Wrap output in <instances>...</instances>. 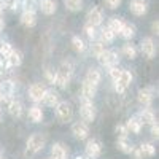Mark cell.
Instances as JSON below:
<instances>
[{"label": "cell", "instance_id": "cell-1", "mask_svg": "<svg viewBox=\"0 0 159 159\" xmlns=\"http://www.w3.org/2000/svg\"><path fill=\"white\" fill-rule=\"evenodd\" d=\"M45 143H46L45 135H42V134H34V135H30L29 140H27V147H25V151H24L25 157L35 156L40 150H43Z\"/></svg>", "mask_w": 159, "mask_h": 159}, {"label": "cell", "instance_id": "cell-2", "mask_svg": "<svg viewBox=\"0 0 159 159\" xmlns=\"http://www.w3.org/2000/svg\"><path fill=\"white\" fill-rule=\"evenodd\" d=\"M72 64L70 62H64L61 65V69L56 72V78H54V83L59 86V88H67L69 81H70V76H72Z\"/></svg>", "mask_w": 159, "mask_h": 159}, {"label": "cell", "instance_id": "cell-3", "mask_svg": "<svg viewBox=\"0 0 159 159\" xmlns=\"http://www.w3.org/2000/svg\"><path fill=\"white\" fill-rule=\"evenodd\" d=\"M80 115H81V118H83L84 123H92V121L96 119V108H94V103H92V99L81 97Z\"/></svg>", "mask_w": 159, "mask_h": 159}, {"label": "cell", "instance_id": "cell-4", "mask_svg": "<svg viewBox=\"0 0 159 159\" xmlns=\"http://www.w3.org/2000/svg\"><path fill=\"white\" fill-rule=\"evenodd\" d=\"M56 116L61 123H69L72 121L73 118V110H72V105L69 102H59L56 105Z\"/></svg>", "mask_w": 159, "mask_h": 159}, {"label": "cell", "instance_id": "cell-5", "mask_svg": "<svg viewBox=\"0 0 159 159\" xmlns=\"http://www.w3.org/2000/svg\"><path fill=\"white\" fill-rule=\"evenodd\" d=\"M97 61L100 62L102 67H115L118 64V56L115 51H110V49H103L100 54L97 56Z\"/></svg>", "mask_w": 159, "mask_h": 159}, {"label": "cell", "instance_id": "cell-6", "mask_svg": "<svg viewBox=\"0 0 159 159\" xmlns=\"http://www.w3.org/2000/svg\"><path fill=\"white\" fill-rule=\"evenodd\" d=\"M21 24L27 29H32L37 25V13L34 8H29V7H24V11L21 15Z\"/></svg>", "mask_w": 159, "mask_h": 159}, {"label": "cell", "instance_id": "cell-7", "mask_svg": "<svg viewBox=\"0 0 159 159\" xmlns=\"http://www.w3.org/2000/svg\"><path fill=\"white\" fill-rule=\"evenodd\" d=\"M132 81V75L129 70H121V75H119V78L115 81V89L116 92H119V94H123V92L127 89V86L130 84Z\"/></svg>", "mask_w": 159, "mask_h": 159}, {"label": "cell", "instance_id": "cell-8", "mask_svg": "<svg viewBox=\"0 0 159 159\" xmlns=\"http://www.w3.org/2000/svg\"><path fill=\"white\" fill-rule=\"evenodd\" d=\"M86 19H88V24H92V25H96V27H99V25L102 24V21H103V11H102V8L100 7H92L88 11Z\"/></svg>", "mask_w": 159, "mask_h": 159}, {"label": "cell", "instance_id": "cell-9", "mask_svg": "<svg viewBox=\"0 0 159 159\" xmlns=\"http://www.w3.org/2000/svg\"><path fill=\"white\" fill-rule=\"evenodd\" d=\"M86 154L91 159H97L102 154V143L97 139H91L86 143Z\"/></svg>", "mask_w": 159, "mask_h": 159}, {"label": "cell", "instance_id": "cell-10", "mask_svg": "<svg viewBox=\"0 0 159 159\" xmlns=\"http://www.w3.org/2000/svg\"><path fill=\"white\" fill-rule=\"evenodd\" d=\"M129 10H130L132 15H135V16H143L145 13L148 11V3L145 2V0H130Z\"/></svg>", "mask_w": 159, "mask_h": 159}, {"label": "cell", "instance_id": "cell-11", "mask_svg": "<svg viewBox=\"0 0 159 159\" xmlns=\"http://www.w3.org/2000/svg\"><path fill=\"white\" fill-rule=\"evenodd\" d=\"M72 132H73V135H75L76 139H80V140L88 139V135H89L88 123H84V121H78V123H75V124L72 126Z\"/></svg>", "mask_w": 159, "mask_h": 159}, {"label": "cell", "instance_id": "cell-12", "mask_svg": "<svg viewBox=\"0 0 159 159\" xmlns=\"http://www.w3.org/2000/svg\"><path fill=\"white\" fill-rule=\"evenodd\" d=\"M140 48H142V52L145 56H147L148 59H153L154 54H156V46H154V42H153V38L147 37V38H143L142 42H140Z\"/></svg>", "mask_w": 159, "mask_h": 159}, {"label": "cell", "instance_id": "cell-13", "mask_svg": "<svg viewBox=\"0 0 159 159\" xmlns=\"http://www.w3.org/2000/svg\"><path fill=\"white\" fill-rule=\"evenodd\" d=\"M45 91H46V88H45L42 83H35V84H32V86L29 88V97H30L35 103H38V102H42Z\"/></svg>", "mask_w": 159, "mask_h": 159}, {"label": "cell", "instance_id": "cell-14", "mask_svg": "<svg viewBox=\"0 0 159 159\" xmlns=\"http://www.w3.org/2000/svg\"><path fill=\"white\" fill-rule=\"evenodd\" d=\"M154 97V89L153 88H145L139 91V103L143 107H150Z\"/></svg>", "mask_w": 159, "mask_h": 159}, {"label": "cell", "instance_id": "cell-15", "mask_svg": "<svg viewBox=\"0 0 159 159\" xmlns=\"http://www.w3.org/2000/svg\"><path fill=\"white\" fill-rule=\"evenodd\" d=\"M21 64H22V54H21V51L11 49L10 56L5 57V67L7 69H10V67H19Z\"/></svg>", "mask_w": 159, "mask_h": 159}, {"label": "cell", "instance_id": "cell-16", "mask_svg": "<svg viewBox=\"0 0 159 159\" xmlns=\"http://www.w3.org/2000/svg\"><path fill=\"white\" fill-rule=\"evenodd\" d=\"M38 8H40V11H42L43 15L51 16V15H54L56 10H57V2L56 0H40Z\"/></svg>", "mask_w": 159, "mask_h": 159}, {"label": "cell", "instance_id": "cell-17", "mask_svg": "<svg viewBox=\"0 0 159 159\" xmlns=\"http://www.w3.org/2000/svg\"><path fill=\"white\" fill-rule=\"evenodd\" d=\"M13 92H15V83H13L11 80H5V81L0 83V96H2L3 102L11 99Z\"/></svg>", "mask_w": 159, "mask_h": 159}, {"label": "cell", "instance_id": "cell-18", "mask_svg": "<svg viewBox=\"0 0 159 159\" xmlns=\"http://www.w3.org/2000/svg\"><path fill=\"white\" fill-rule=\"evenodd\" d=\"M42 102L45 105H48V107H56V105L59 103V94H57L54 89H46L45 94H43Z\"/></svg>", "mask_w": 159, "mask_h": 159}, {"label": "cell", "instance_id": "cell-19", "mask_svg": "<svg viewBox=\"0 0 159 159\" xmlns=\"http://www.w3.org/2000/svg\"><path fill=\"white\" fill-rule=\"evenodd\" d=\"M96 92H97V86L96 84H92L89 81H83L81 84V97H86V99H92L96 96Z\"/></svg>", "mask_w": 159, "mask_h": 159}, {"label": "cell", "instance_id": "cell-20", "mask_svg": "<svg viewBox=\"0 0 159 159\" xmlns=\"http://www.w3.org/2000/svg\"><path fill=\"white\" fill-rule=\"evenodd\" d=\"M51 156L52 159H67V150L62 143H54L51 148Z\"/></svg>", "mask_w": 159, "mask_h": 159}, {"label": "cell", "instance_id": "cell-21", "mask_svg": "<svg viewBox=\"0 0 159 159\" xmlns=\"http://www.w3.org/2000/svg\"><path fill=\"white\" fill-rule=\"evenodd\" d=\"M8 113L13 118H19L22 115V103L19 100H10L8 102Z\"/></svg>", "mask_w": 159, "mask_h": 159}, {"label": "cell", "instance_id": "cell-22", "mask_svg": "<svg viewBox=\"0 0 159 159\" xmlns=\"http://www.w3.org/2000/svg\"><path fill=\"white\" fill-rule=\"evenodd\" d=\"M118 35L123 37L124 40H130L132 37L135 35V27L132 24H129V22H123V27H121V30H119Z\"/></svg>", "mask_w": 159, "mask_h": 159}, {"label": "cell", "instance_id": "cell-23", "mask_svg": "<svg viewBox=\"0 0 159 159\" xmlns=\"http://www.w3.org/2000/svg\"><path fill=\"white\" fill-rule=\"evenodd\" d=\"M142 121L139 119V116H132L129 121H127V124H126V127H127V130L129 132H134V134H139V132L142 130Z\"/></svg>", "mask_w": 159, "mask_h": 159}, {"label": "cell", "instance_id": "cell-24", "mask_svg": "<svg viewBox=\"0 0 159 159\" xmlns=\"http://www.w3.org/2000/svg\"><path fill=\"white\" fill-rule=\"evenodd\" d=\"M137 116H139V119L142 121V124H153L156 121L154 113L151 110H148V108H145L143 111H140V115H137Z\"/></svg>", "mask_w": 159, "mask_h": 159}, {"label": "cell", "instance_id": "cell-25", "mask_svg": "<svg viewBox=\"0 0 159 159\" xmlns=\"http://www.w3.org/2000/svg\"><path fill=\"white\" fill-rule=\"evenodd\" d=\"M116 147H118V150H119V151L124 153V154H129V153H130V150H132V145H130V142H129V139H127V137H118Z\"/></svg>", "mask_w": 159, "mask_h": 159}, {"label": "cell", "instance_id": "cell-26", "mask_svg": "<svg viewBox=\"0 0 159 159\" xmlns=\"http://www.w3.org/2000/svg\"><path fill=\"white\" fill-rule=\"evenodd\" d=\"M100 80H102V75H100V72H99L97 69H89V70H88V73H86V81L99 86Z\"/></svg>", "mask_w": 159, "mask_h": 159}, {"label": "cell", "instance_id": "cell-27", "mask_svg": "<svg viewBox=\"0 0 159 159\" xmlns=\"http://www.w3.org/2000/svg\"><path fill=\"white\" fill-rule=\"evenodd\" d=\"M29 118L32 119L34 123H42V121H43V111H42V108H40L38 105H34V107H30V110H29Z\"/></svg>", "mask_w": 159, "mask_h": 159}, {"label": "cell", "instance_id": "cell-28", "mask_svg": "<svg viewBox=\"0 0 159 159\" xmlns=\"http://www.w3.org/2000/svg\"><path fill=\"white\" fill-rule=\"evenodd\" d=\"M107 27H108L115 35H118L119 30H121V27H123V19H119V18H116V16H115V18H110Z\"/></svg>", "mask_w": 159, "mask_h": 159}, {"label": "cell", "instance_id": "cell-29", "mask_svg": "<svg viewBox=\"0 0 159 159\" xmlns=\"http://www.w3.org/2000/svg\"><path fill=\"white\" fill-rule=\"evenodd\" d=\"M115 37H116V35H115L108 27H103V29L100 30V42H103V43H113Z\"/></svg>", "mask_w": 159, "mask_h": 159}, {"label": "cell", "instance_id": "cell-30", "mask_svg": "<svg viewBox=\"0 0 159 159\" xmlns=\"http://www.w3.org/2000/svg\"><path fill=\"white\" fill-rule=\"evenodd\" d=\"M65 8L70 11H80L83 8V0H64Z\"/></svg>", "mask_w": 159, "mask_h": 159}, {"label": "cell", "instance_id": "cell-31", "mask_svg": "<svg viewBox=\"0 0 159 159\" xmlns=\"http://www.w3.org/2000/svg\"><path fill=\"white\" fill-rule=\"evenodd\" d=\"M123 52H124V56L129 57V59H135L137 57V49L134 45H130V43H126L123 46Z\"/></svg>", "mask_w": 159, "mask_h": 159}, {"label": "cell", "instance_id": "cell-32", "mask_svg": "<svg viewBox=\"0 0 159 159\" xmlns=\"http://www.w3.org/2000/svg\"><path fill=\"white\" fill-rule=\"evenodd\" d=\"M72 45H73V49H75L76 52H83V51L86 49L84 42H83L80 37H73V38H72Z\"/></svg>", "mask_w": 159, "mask_h": 159}, {"label": "cell", "instance_id": "cell-33", "mask_svg": "<svg viewBox=\"0 0 159 159\" xmlns=\"http://www.w3.org/2000/svg\"><path fill=\"white\" fill-rule=\"evenodd\" d=\"M140 150H142L143 156H150V157H153V156L156 154V148L153 147L151 143H143L142 147H140Z\"/></svg>", "mask_w": 159, "mask_h": 159}, {"label": "cell", "instance_id": "cell-34", "mask_svg": "<svg viewBox=\"0 0 159 159\" xmlns=\"http://www.w3.org/2000/svg\"><path fill=\"white\" fill-rule=\"evenodd\" d=\"M105 49V46H103V42H94L91 45V52L94 54V57H97L100 52Z\"/></svg>", "mask_w": 159, "mask_h": 159}, {"label": "cell", "instance_id": "cell-35", "mask_svg": "<svg viewBox=\"0 0 159 159\" xmlns=\"http://www.w3.org/2000/svg\"><path fill=\"white\" fill-rule=\"evenodd\" d=\"M84 32H86V35H88L91 40H94L96 35H97V27H96V25H92V24H88V22H86V25H84Z\"/></svg>", "mask_w": 159, "mask_h": 159}, {"label": "cell", "instance_id": "cell-36", "mask_svg": "<svg viewBox=\"0 0 159 159\" xmlns=\"http://www.w3.org/2000/svg\"><path fill=\"white\" fill-rule=\"evenodd\" d=\"M11 49H13V46H11L10 43H7V42L0 43V56H2V57H8L10 52H11Z\"/></svg>", "mask_w": 159, "mask_h": 159}, {"label": "cell", "instance_id": "cell-37", "mask_svg": "<svg viewBox=\"0 0 159 159\" xmlns=\"http://www.w3.org/2000/svg\"><path fill=\"white\" fill-rule=\"evenodd\" d=\"M115 132H116V135H118V137H127V134H129L127 127L123 126V124H118L116 129H115Z\"/></svg>", "mask_w": 159, "mask_h": 159}, {"label": "cell", "instance_id": "cell-38", "mask_svg": "<svg viewBox=\"0 0 159 159\" xmlns=\"http://www.w3.org/2000/svg\"><path fill=\"white\" fill-rule=\"evenodd\" d=\"M129 154H132V157H134V159H143V153H142L140 147H132V150H130Z\"/></svg>", "mask_w": 159, "mask_h": 159}, {"label": "cell", "instance_id": "cell-39", "mask_svg": "<svg viewBox=\"0 0 159 159\" xmlns=\"http://www.w3.org/2000/svg\"><path fill=\"white\" fill-rule=\"evenodd\" d=\"M123 0H105V5H107L110 10H116L119 5H121Z\"/></svg>", "mask_w": 159, "mask_h": 159}, {"label": "cell", "instance_id": "cell-40", "mask_svg": "<svg viewBox=\"0 0 159 159\" xmlns=\"http://www.w3.org/2000/svg\"><path fill=\"white\" fill-rule=\"evenodd\" d=\"M119 75H121V70H119L116 65L115 67H110V78L113 80V81H116V80L119 78Z\"/></svg>", "mask_w": 159, "mask_h": 159}, {"label": "cell", "instance_id": "cell-41", "mask_svg": "<svg viewBox=\"0 0 159 159\" xmlns=\"http://www.w3.org/2000/svg\"><path fill=\"white\" fill-rule=\"evenodd\" d=\"M45 75H46V78H48V81H49V83H54V78H56V72H52V70L46 69V70H45Z\"/></svg>", "mask_w": 159, "mask_h": 159}, {"label": "cell", "instance_id": "cell-42", "mask_svg": "<svg viewBox=\"0 0 159 159\" xmlns=\"http://www.w3.org/2000/svg\"><path fill=\"white\" fill-rule=\"evenodd\" d=\"M150 126H151V135L157 139V137H159V126H157V123L154 121V123L150 124Z\"/></svg>", "mask_w": 159, "mask_h": 159}, {"label": "cell", "instance_id": "cell-43", "mask_svg": "<svg viewBox=\"0 0 159 159\" xmlns=\"http://www.w3.org/2000/svg\"><path fill=\"white\" fill-rule=\"evenodd\" d=\"M151 29H153V32H154V34L157 35V30H159V24H157V21H154V22H153Z\"/></svg>", "mask_w": 159, "mask_h": 159}, {"label": "cell", "instance_id": "cell-44", "mask_svg": "<svg viewBox=\"0 0 159 159\" xmlns=\"http://www.w3.org/2000/svg\"><path fill=\"white\" fill-rule=\"evenodd\" d=\"M5 7H7V0H0V15H2V13H3Z\"/></svg>", "mask_w": 159, "mask_h": 159}, {"label": "cell", "instance_id": "cell-45", "mask_svg": "<svg viewBox=\"0 0 159 159\" xmlns=\"http://www.w3.org/2000/svg\"><path fill=\"white\" fill-rule=\"evenodd\" d=\"M3 27H5V22H3V18L0 16V32L3 30Z\"/></svg>", "mask_w": 159, "mask_h": 159}, {"label": "cell", "instance_id": "cell-46", "mask_svg": "<svg viewBox=\"0 0 159 159\" xmlns=\"http://www.w3.org/2000/svg\"><path fill=\"white\" fill-rule=\"evenodd\" d=\"M75 159H84V157H83V156H76Z\"/></svg>", "mask_w": 159, "mask_h": 159}, {"label": "cell", "instance_id": "cell-47", "mask_svg": "<svg viewBox=\"0 0 159 159\" xmlns=\"http://www.w3.org/2000/svg\"><path fill=\"white\" fill-rule=\"evenodd\" d=\"M0 121H2V111H0Z\"/></svg>", "mask_w": 159, "mask_h": 159}, {"label": "cell", "instance_id": "cell-48", "mask_svg": "<svg viewBox=\"0 0 159 159\" xmlns=\"http://www.w3.org/2000/svg\"><path fill=\"white\" fill-rule=\"evenodd\" d=\"M0 102H3V99H2V96H0Z\"/></svg>", "mask_w": 159, "mask_h": 159}, {"label": "cell", "instance_id": "cell-49", "mask_svg": "<svg viewBox=\"0 0 159 159\" xmlns=\"http://www.w3.org/2000/svg\"><path fill=\"white\" fill-rule=\"evenodd\" d=\"M30 2H35V0H30Z\"/></svg>", "mask_w": 159, "mask_h": 159}, {"label": "cell", "instance_id": "cell-50", "mask_svg": "<svg viewBox=\"0 0 159 159\" xmlns=\"http://www.w3.org/2000/svg\"><path fill=\"white\" fill-rule=\"evenodd\" d=\"M51 159H52V157H51Z\"/></svg>", "mask_w": 159, "mask_h": 159}]
</instances>
